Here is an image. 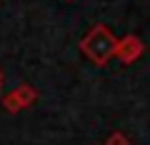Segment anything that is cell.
Returning <instances> with one entry per match:
<instances>
[{
    "mask_svg": "<svg viewBox=\"0 0 150 145\" xmlns=\"http://www.w3.org/2000/svg\"><path fill=\"white\" fill-rule=\"evenodd\" d=\"M115 48H118L115 38H112L110 30H108V28H103V25L93 28L90 35L83 40V53H85L93 63H98V65L105 63V60L115 53Z\"/></svg>",
    "mask_w": 150,
    "mask_h": 145,
    "instance_id": "obj_1",
    "label": "cell"
},
{
    "mask_svg": "<svg viewBox=\"0 0 150 145\" xmlns=\"http://www.w3.org/2000/svg\"><path fill=\"white\" fill-rule=\"evenodd\" d=\"M115 53H118L125 63H130V60H135L140 53H143V43H140L138 38H128V40H123V43L115 48Z\"/></svg>",
    "mask_w": 150,
    "mask_h": 145,
    "instance_id": "obj_2",
    "label": "cell"
},
{
    "mask_svg": "<svg viewBox=\"0 0 150 145\" xmlns=\"http://www.w3.org/2000/svg\"><path fill=\"white\" fill-rule=\"evenodd\" d=\"M108 145H128V140H125V138H123L120 133H115V135H112L110 140H108Z\"/></svg>",
    "mask_w": 150,
    "mask_h": 145,
    "instance_id": "obj_3",
    "label": "cell"
}]
</instances>
